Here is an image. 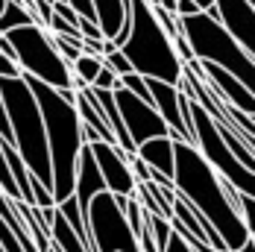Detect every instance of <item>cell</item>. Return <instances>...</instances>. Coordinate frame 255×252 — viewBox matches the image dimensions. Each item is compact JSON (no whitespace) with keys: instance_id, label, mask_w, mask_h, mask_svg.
<instances>
[{"instance_id":"16","label":"cell","mask_w":255,"mask_h":252,"mask_svg":"<svg viewBox=\"0 0 255 252\" xmlns=\"http://www.w3.org/2000/svg\"><path fill=\"white\" fill-rule=\"evenodd\" d=\"M29 24H35V18H32V12L26 6L15 3V0H9L3 6V12H0V32L3 35L12 32V29H18V26H29Z\"/></svg>"},{"instance_id":"24","label":"cell","mask_w":255,"mask_h":252,"mask_svg":"<svg viewBox=\"0 0 255 252\" xmlns=\"http://www.w3.org/2000/svg\"><path fill=\"white\" fill-rule=\"evenodd\" d=\"M65 3H71L74 9H77V15L82 21H94V6H91V0H65ZM97 24V21H94Z\"/></svg>"},{"instance_id":"18","label":"cell","mask_w":255,"mask_h":252,"mask_svg":"<svg viewBox=\"0 0 255 252\" xmlns=\"http://www.w3.org/2000/svg\"><path fill=\"white\" fill-rule=\"evenodd\" d=\"M144 220H147V226H150V235H153V241H155V250L161 252L164 247H167L170 235H173L170 220H167V217H158V214H147V211H144Z\"/></svg>"},{"instance_id":"22","label":"cell","mask_w":255,"mask_h":252,"mask_svg":"<svg viewBox=\"0 0 255 252\" xmlns=\"http://www.w3.org/2000/svg\"><path fill=\"white\" fill-rule=\"evenodd\" d=\"M91 88H103V91H115L118 88V76L112 74L106 65L100 68V74L94 76V82H91Z\"/></svg>"},{"instance_id":"9","label":"cell","mask_w":255,"mask_h":252,"mask_svg":"<svg viewBox=\"0 0 255 252\" xmlns=\"http://www.w3.org/2000/svg\"><path fill=\"white\" fill-rule=\"evenodd\" d=\"M112 97H115L118 115H121V121H124V129H127V135L132 138L135 147L144 144V141H150V138H164V135L170 138L167 124L161 121V115L155 112V106L132 97L127 88H121V85L112 91Z\"/></svg>"},{"instance_id":"10","label":"cell","mask_w":255,"mask_h":252,"mask_svg":"<svg viewBox=\"0 0 255 252\" xmlns=\"http://www.w3.org/2000/svg\"><path fill=\"white\" fill-rule=\"evenodd\" d=\"M88 147H91V155H94V164L100 170L106 191L115 194V197H132L138 182H135L132 170H129L127 152L121 147H115V144H106V141H94Z\"/></svg>"},{"instance_id":"4","label":"cell","mask_w":255,"mask_h":252,"mask_svg":"<svg viewBox=\"0 0 255 252\" xmlns=\"http://www.w3.org/2000/svg\"><path fill=\"white\" fill-rule=\"evenodd\" d=\"M0 94L6 106V118L12 129V147L18 150L21 161L26 164L29 176H35L44 188H50V152H47V132L38 112V103L26 88L21 76L0 79Z\"/></svg>"},{"instance_id":"17","label":"cell","mask_w":255,"mask_h":252,"mask_svg":"<svg viewBox=\"0 0 255 252\" xmlns=\"http://www.w3.org/2000/svg\"><path fill=\"white\" fill-rule=\"evenodd\" d=\"M100 68H103L100 56H88V53H82L77 62L71 65V76H77L79 82H85V85L91 88V82H94V76L100 74Z\"/></svg>"},{"instance_id":"6","label":"cell","mask_w":255,"mask_h":252,"mask_svg":"<svg viewBox=\"0 0 255 252\" xmlns=\"http://www.w3.org/2000/svg\"><path fill=\"white\" fill-rule=\"evenodd\" d=\"M6 41L15 47V62L21 68V74L35 76L38 82L50 85L53 91H74V76L71 65L56 53L53 38L44 26L29 24L18 26L12 32H6Z\"/></svg>"},{"instance_id":"28","label":"cell","mask_w":255,"mask_h":252,"mask_svg":"<svg viewBox=\"0 0 255 252\" xmlns=\"http://www.w3.org/2000/svg\"><path fill=\"white\" fill-rule=\"evenodd\" d=\"M194 3H197V9H200V12H205L208 6H214V0H194Z\"/></svg>"},{"instance_id":"25","label":"cell","mask_w":255,"mask_h":252,"mask_svg":"<svg viewBox=\"0 0 255 252\" xmlns=\"http://www.w3.org/2000/svg\"><path fill=\"white\" fill-rule=\"evenodd\" d=\"M15 76H21V68H18V62H12V59L0 56V79H15Z\"/></svg>"},{"instance_id":"21","label":"cell","mask_w":255,"mask_h":252,"mask_svg":"<svg viewBox=\"0 0 255 252\" xmlns=\"http://www.w3.org/2000/svg\"><path fill=\"white\" fill-rule=\"evenodd\" d=\"M50 9H53V15H59L62 21H68L71 26L79 24V15H77V9H74L71 3H65V0H56V3H50Z\"/></svg>"},{"instance_id":"26","label":"cell","mask_w":255,"mask_h":252,"mask_svg":"<svg viewBox=\"0 0 255 252\" xmlns=\"http://www.w3.org/2000/svg\"><path fill=\"white\" fill-rule=\"evenodd\" d=\"M200 9H197V3L194 0H176V18H191V15H197Z\"/></svg>"},{"instance_id":"3","label":"cell","mask_w":255,"mask_h":252,"mask_svg":"<svg viewBox=\"0 0 255 252\" xmlns=\"http://www.w3.org/2000/svg\"><path fill=\"white\" fill-rule=\"evenodd\" d=\"M129 59L132 71L144 79H161L179 85L182 82V62H179L173 41L158 26L147 0H129V38L121 47Z\"/></svg>"},{"instance_id":"13","label":"cell","mask_w":255,"mask_h":252,"mask_svg":"<svg viewBox=\"0 0 255 252\" xmlns=\"http://www.w3.org/2000/svg\"><path fill=\"white\" fill-rule=\"evenodd\" d=\"M135 155L150 170L173 179V138H167V135L164 138H150V141H144V144L135 147Z\"/></svg>"},{"instance_id":"14","label":"cell","mask_w":255,"mask_h":252,"mask_svg":"<svg viewBox=\"0 0 255 252\" xmlns=\"http://www.w3.org/2000/svg\"><path fill=\"white\" fill-rule=\"evenodd\" d=\"M91 6L103 38H115L118 29L124 26V0H91Z\"/></svg>"},{"instance_id":"31","label":"cell","mask_w":255,"mask_h":252,"mask_svg":"<svg viewBox=\"0 0 255 252\" xmlns=\"http://www.w3.org/2000/svg\"><path fill=\"white\" fill-rule=\"evenodd\" d=\"M47 3H56V0H47Z\"/></svg>"},{"instance_id":"23","label":"cell","mask_w":255,"mask_h":252,"mask_svg":"<svg viewBox=\"0 0 255 252\" xmlns=\"http://www.w3.org/2000/svg\"><path fill=\"white\" fill-rule=\"evenodd\" d=\"M79 50L88 56H100L106 53V38H79Z\"/></svg>"},{"instance_id":"29","label":"cell","mask_w":255,"mask_h":252,"mask_svg":"<svg viewBox=\"0 0 255 252\" xmlns=\"http://www.w3.org/2000/svg\"><path fill=\"white\" fill-rule=\"evenodd\" d=\"M235 252H255V238H253V241H247L241 250H235Z\"/></svg>"},{"instance_id":"11","label":"cell","mask_w":255,"mask_h":252,"mask_svg":"<svg viewBox=\"0 0 255 252\" xmlns=\"http://www.w3.org/2000/svg\"><path fill=\"white\" fill-rule=\"evenodd\" d=\"M217 24L235 38V44L255 59V6L250 0H214Z\"/></svg>"},{"instance_id":"12","label":"cell","mask_w":255,"mask_h":252,"mask_svg":"<svg viewBox=\"0 0 255 252\" xmlns=\"http://www.w3.org/2000/svg\"><path fill=\"white\" fill-rule=\"evenodd\" d=\"M103 191H106V185H103V176H100V170H97V164H94L91 147L82 144L79 158H77V179H74V200H77L82 217L88 214L91 200H94L97 194H103Z\"/></svg>"},{"instance_id":"5","label":"cell","mask_w":255,"mask_h":252,"mask_svg":"<svg viewBox=\"0 0 255 252\" xmlns=\"http://www.w3.org/2000/svg\"><path fill=\"white\" fill-rule=\"evenodd\" d=\"M179 32L185 35L188 47L194 53V62H211L232 74L241 85L255 91V59L241 50L217 21H211L205 12H197L191 18H179Z\"/></svg>"},{"instance_id":"30","label":"cell","mask_w":255,"mask_h":252,"mask_svg":"<svg viewBox=\"0 0 255 252\" xmlns=\"http://www.w3.org/2000/svg\"><path fill=\"white\" fill-rule=\"evenodd\" d=\"M6 3H9V0H0V12H3V6H6Z\"/></svg>"},{"instance_id":"8","label":"cell","mask_w":255,"mask_h":252,"mask_svg":"<svg viewBox=\"0 0 255 252\" xmlns=\"http://www.w3.org/2000/svg\"><path fill=\"white\" fill-rule=\"evenodd\" d=\"M85 226L91 238V252H141L138 238L132 235L124 211L115 205V197L109 191H103L91 200Z\"/></svg>"},{"instance_id":"15","label":"cell","mask_w":255,"mask_h":252,"mask_svg":"<svg viewBox=\"0 0 255 252\" xmlns=\"http://www.w3.org/2000/svg\"><path fill=\"white\" fill-rule=\"evenodd\" d=\"M50 247L56 252H88L85 244L79 241V235L68 226V220L59 211L53 214V220H50Z\"/></svg>"},{"instance_id":"32","label":"cell","mask_w":255,"mask_h":252,"mask_svg":"<svg viewBox=\"0 0 255 252\" xmlns=\"http://www.w3.org/2000/svg\"><path fill=\"white\" fill-rule=\"evenodd\" d=\"M0 38H3V32H0Z\"/></svg>"},{"instance_id":"7","label":"cell","mask_w":255,"mask_h":252,"mask_svg":"<svg viewBox=\"0 0 255 252\" xmlns=\"http://www.w3.org/2000/svg\"><path fill=\"white\" fill-rule=\"evenodd\" d=\"M188 121H191L194 147H197V152L208 161V167L223 179L226 185H232L238 194H250V197H253V182H255L253 170H247V167L232 155V150L223 144V138H220V132H217V124L208 118V112H205L200 103L188 100Z\"/></svg>"},{"instance_id":"19","label":"cell","mask_w":255,"mask_h":252,"mask_svg":"<svg viewBox=\"0 0 255 252\" xmlns=\"http://www.w3.org/2000/svg\"><path fill=\"white\" fill-rule=\"evenodd\" d=\"M103 65L112 71L115 76H127V74H132V65H129V59L124 56L121 50H109L106 56H103Z\"/></svg>"},{"instance_id":"27","label":"cell","mask_w":255,"mask_h":252,"mask_svg":"<svg viewBox=\"0 0 255 252\" xmlns=\"http://www.w3.org/2000/svg\"><path fill=\"white\" fill-rule=\"evenodd\" d=\"M161 252H191V247H188L176 232H173V235H170V241H167V247H164Z\"/></svg>"},{"instance_id":"2","label":"cell","mask_w":255,"mask_h":252,"mask_svg":"<svg viewBox=\"0 0 255 252\" xmlns=\"http://www.w3.org/2000/svg\"><path fill=\"white\" fill-rule=\"evenodd\" d=\"M26 88L38 103L44 132H47V152H50V194L53 202H62L74 197V179H77V158L82 150V135H79V115L74 103L62 100L59 91L50 85L38 82L35 76L21 74Z\"/></svg>"},{"instance_id":"20","label":"cell","mask_w":255,"mask_h":252,"mask_svg":"<svg viewBox=\"0 0 255 252\" xmlns=\"http://www.w3.org/2000/svg\"><path fill=\"white\" fill-rule=\"evenodd\" d=\"M153 9V15H155V21H158V26L167 32V38H173L179 32V18L173 15V12H167V9H161V6H150Z\"/></svg>"},{"instance_id":"1","label":"cell","mask_w":255,"mask_h":252,"mask_svg":"<svg viewBox=\"0 0 255 252\" xmlns=\"http://www.w3.org/2000/svg\"><path fill=\"white\" fill-rule=\"evenodd\" d=\"M173 191L211 223L226 252L241 250L247 241H253L250 229L244 226L235 208L238 191L208 167V161L197 152L194 144L185 141H173Z\"/></svg>"}]
</instances>
